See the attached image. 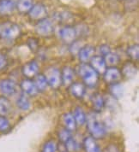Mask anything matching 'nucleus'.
Returning a JSON list of instances; mask_svg holds the SVG:
<instances>
[{"label": "nucleus", "instance_id": "14", "mask_svg": "<svg viewBox=\"0 0 139 152\" xmlns=\"http://www.w3.org/2000/svg\"><path fill=\"white\" fill-rule=\"evenodd\" d=\"M60 72H61L62 85L69 87L73 83V80H74V76H75L74 69L69 66H64L63 68L62 71Z\"/></svg>", "mask_w": 139, "mask_h": 152}, {"label": "nucleus", "instance_id": "28", "mask_svg": "<svg viewBox=\"0 0 139 152\" xmlns=\"http://www.w3.org/2000/svg\"><path fill=\"white\" fill-rule=\"evenodd\" d=\"M127 56L133 60V61H138L139 57V47L138 44H133L132 45L128 46L126 50Z\"/></svg>", "mask_w": 139, "mask_h": 152}, {"label": "nucleus", "instance_id": "4", "mask_svg": "<svg viewBox=\"0 0 139 152\" xmlns=\"http://www.w3.org/2000/svg\"><path fill=\"white\" fill-rule=\"evenodd\" d=\"M45 78L47 80V82L50 87L53 89H58L62 85L61 80V72L60 70L54 67H51L47 69L45 72Z\"/></svg>", "mask_w": 139, "mask_h": 152}, {"label": "nucleus", "instance_id": "9", "mask_svg": "<svg viewBox=\"0 0 139 152\" xmlns=\"http://www.w3.org/2000/svg\"><path fill=\"white\" fill-rule=\"evenodd\" d=\"M0 92L4 97H11L16 92V85L10 79L0 80Z\"/></svg>", "mask_w": 139, "mask_h": 152}, {"label": "nucleus", "instance_id": "11", "mask_svg": "<svg viewBox=\"0 0 139 152\" xmlns=\"http://www.w3.org/2000/svg\"><path fill=\"white\" fill-rule=\"evenodd\" d=\"M95 48L93 45H85L80 48L79 51L77 52V56L82 63H87L95 56Z\"/></svg>", "mask_w": 139, "mask_h": 152}, {"label": "nucleus", "instance_id": "10", "mask_svg": "<svg viewBox=\"0 0 139 152\" xmlns=\"http://www.w3.org/2000/svg\"><path fill=\"white\" fill-rule=\"evenodd\" d=\"M40 66L38 62L33 60L25 63L21 68V73L26 79H32L39 74Z\"/></svg>", "mask_w": 139, "mask_h": 152}, {"label": "nucleus", "instance_id": "7", "mask_svg": "<svg viewBox=\"0 0 139 152\" xmlns=\"http://www.w3.org/2000/svg\"><path fill=\"white\" fill-rule=\"evenodd\" d=\"M30 19L34 20V21H41L42 19L47 18V9L46 7V5H44L43 4H35L33 5V7L31 8V10H29L28 13Z\"/></svg>", "mask_w": 139, "mask_h": 152}, {"label": "nucleus", "instance_id": "8", "mask_svg": "<svg viewBox=\"0 0 139 152\" xmlns=\"http://www.w3.org/2000/svg\"><path fill=\"white\" fill-rule=\"evenodd\" d=\"M122 78L121 71L117 67H109L106 68L103 74V79L107 84H113L119 82Z\"/></svg>", "mask_w": 139, "mask_h": 152}, {"label": "nucleus", "instance_id": "6", "mask_svg": "<svg viewBox=\"0 0 139 152\" xmlns=\"http://www.w3.org/2000/svg\"><path fill=\"white\" fill-rule=\"evenodd\" d=\"M58 35H59L60 39L65 44H72L77 39V33L76 28L74 27L66 25L59 29Z\"/></svg>", "mask_w": 139, "mask_h": 152}, {"label": "nucleus", "instance_id": "3", "mask_svg": "<svg viewBox=\"0 0 139 152\" xmlns=\"http://www.w3.org/2000/svg\"><path fill=\"white\" fill-rule=\"evenodd\" d=\"M21 33V28L12 21H5L0 25V37L5 40H15Z\"/></svg>", "mask_w": 139, "mask_h": 152}, {"label": "nucleus", "instance_id": "12", "mask_svg": "<svg viewBox=\"0 0 139 152\" xmlns=\"http://www.w3.org/2000/svg\"><path fill=\"white\" fill-rule=\"evenodd\" d=\"M20 87H21L22 92L25 93L28 96L34 97V96H36L39 93L34 80H32L31 79L22 80L21 83H20Z\"/></svg>", "mask_w": 139, "mask_h": 152}, {"label": "nucleus", "instance_id": "25", "mask_svg": "<svg viewBox=\"0 0 139 152\" xmlns=\"http://www.w3.org/2000/svg\"><path fill=\"white\" fill-rule=\"evenodd\" d=\"M109 91L112 96L115 98H120L124 95V87L119 82L110 84L109 86Z\"/></svg>", "mask_w": 139, "mask_h": 152}, {"label": "nucleus", "instance_id": "21", "mask_svg": "<svg viewBox=\"0 0 139 152\" xmlns=\"http://www.w3.org/2000/svg\"><path fill=\"white\" fill-rule=\"evenodd\" d=\"M91 103H92L93 109L96 112H101L102 110L106 104L104 98L100 93L93 94V96L91 97Z\"/></svg>", "mask_w": 139, "mask_h": 152}, {"label": "nucleus", "instance_id": "19", "mask_svg": "<svg viewBox=\"0 0 139 152\" xmlns=\"http://www.w3.org/2000/svg\"><path fill=\"white\" fill-rule=\"evenodd\" d=\"M63 122L64 127L71 132L77 129V125L76 123L75 118L73 116V114L71 113H65L63 115Z\"/></svg>", "mask_w": 139, "mask_h": 152}, {"label": "nucleus", "instance_id": "13", "mask_svg": "<svg viewBox=\"0 0 139 152\" xmlns=\"http://www.w3.org/2000/svg\"><path fill=\"white\" fill-rule=\"evenodd\" d=\"M89 62H90L89 65L96 71V73H97L98 75L99 74H104V72L106 71L107 66H106L104 58L102 56H94L91 58Z\"/></svg>", "mask_w": 139, "mask_h": 152}, {"label": "nucleus", "instance_id": "27", "mask_svg": "<svg viewBox=\"0 0 139 152\" xmlns=\"http://www.w3.org/2000/svg\"><path fill=\"white\" fill-rule=\"evenodd\" d=\"M103 58H104L106 66H109V67H116V65H118L119 62V56L116 53H113L112 51L108 54H106Z\"/></svg>", "mask_w": 139, "mask_h": 152}, {"label": "nucleus", "instance_id": "30", "mask_svg": "<svg viewBox=\"0 0 139 152\" xmlns=\"http://www.w3.org/2000/svg\"><path fill=\"white\" fill-rule=\"evenodd\" d=\"M58 138L60 140L61 143L65 144L69 139L72 138V135H71V132H70L69 130H67L65 127L61 128L58 132Z\"/></svg>", "mask_w": 139, "mask_h": 152}, {"label": "nucleus", "instance_id": "1", "mask_svg": "<svg viewBox=\"0 0 139 152\" xmlns=\"http://www.w3.org/2000/svg\"><path fill=\"white\" fill-rule=\"evenodd\" d=\"M87 128L90 133L91 137L95 139H101L106 135V127L100 120H98L93 114L87 115Z\"/></svg>", "mask_w": 139, "mask_h": 152}, {"label": "nucleus", "instance_id": "18", "mask_svg": "<svg viewBox=\"0 0 139 152\" xmlns=\"http://www.w3.org/2000/svg\"><path fill=\"white\" fill-rule=\"evenodd\" d=\"M84 147L86 152H101L95 139L92 137H86L84 140Z\"/></svg>", "mask_w": 139, "mask_h": 152}, {"label": "nucleus", "instance_id": "35", "mask_svg": "<svg viewBox=\"0 0 139 152\" xmlns=\"http://www.w3.org/2000/svg\"><path fill=\"white\" fill-rule=\"evenodd\" d=\"M8 65V59L6 56L3 53H0V71L4 69Z\"/></svg>", "mask_w": 139, "mask_h": 152}, {"label": "nucleus", "instance_id": "29", "mask_svg": "<svg viewBox=\"0 0 139 152\" xmlns=\"http://www.w3.org/2000/svg\"><path fill=\"white\" fill-rule=\"evenodd\" d=\"M57 150H58V144L53 139H50L44 144L41 152H56Z\"/></svg>", "mask_w": 139, "mask_h": 152}, {"label": "nucleus", "instance_id": "16", "mask_svg": "<svg viewBox=\"0 0 139 152\" xmlns=\"http://www.w3.org/2000/svg\"><path fill=\"white\" fill-rule=\"evenodd\" d=\"M16 3L13 0H0V15H9L14 12Z\"/></svg>", "mask_w": 139, "mask_h": 152}, {"label": "nucleus", "instance_id": "33", "mask_svg": "<svg viewBox=\"0 0 139 152\" xmlns=\"http://www.w3.org/2000/svg\"><path fill=\"white\" fill-rule=\"evenodd\" d=\"M97 52L98 56H101L104 57L106 54H108L109 52H111V48L107 45H100L98 47Z\"/></svg>", "mask_w": 139, "mask_h": 152}, {"label": "nucleus", "instance_id": "17", "mask_svg": "<svg viewBox=\"0 0 139 152\" xmlns=\"http://www.w3.org/2000/svg\"><path fill=\"white\" fill-rule=\"evenodd\" d=\"M138 73V68L135 63L132 62H126L123 65L121 69L122 75L125 76L126 78H133Z\"/></svg>", "mask_w": 139, "mask_h": 152}, {"label": "nucleus", "instance_id": "34", "mask_svg": "<svg viewBox=\"0 0 139 152\" xmlns=\"http://www.w3.org/2000/svg\"><path fill=\"white\" fill-rule=\"evenodd\" d=\"M28 45L32 51H35L39 49V40L35 38H29L28 39Z\"/></svg>", "mask_w": 139, "mask_h": 152}, {"label": "nucleus", "instance_id": "31", "mask_svg": "<svg viewBox=\"0 0 139 152\" xmlns=\"http://www.w3.org/2000/svg\"><path fill=\"white\" fill-rule=\"evenodd\" d=\"M10 129V123L6 116L0 115V132H7Z\"/></svg>", "mask_w": 139, "mask_h": 152}, {"label": "nucleus", "instance_id": "24", "mask_svg": "<svg viewBox=\"0 0 139 152\" xmlns=\"http://www.w3.org/2000/svg\"><path fill=\"white\" fill-rule=\"evenodd\" d=\"M11 110V104L6 97H0V115L6 116Z\"/></svg>", "mask_w": 139, "mask_h": 152}, {"label": "nucleus", "instance_id": "2", "mask_svg": "<svg viewBox=\"0 0 139 152\" xmlns=\"http://www.w3.org/2000/svg\"><path fill=\"white\" fill-rule=\"evenodd\" d=\"M78 75L83 79L85 86L89 87L95 86L99 80V75L89 64L82 63L78 67Z\"/></svg>", "mask_w": 139, "mask_h": 152}, {"label": "nucleus", "instance_id": "26", "mask_svg": "<svg viewBox=\"0 0 139 152\" xmlns=\"http://www.w3.org/2000/svg\"><path fill=\"white\" fill-rule=\"evenodd\" d=\"M73 116L75 118L76 123L77 125L83 126L86 123V120H87V115L85 114V112L81 107H77L74 110Z\"/></svg>", "mask_w": 139, "mask_h": 152}, {"label": "nucleus", "instance_id": "15", "mask_svg": "<svg viewBox=\"0 0 139 152\" xmlns=\"http://www.w3.org/2000/svg\"><path fill=\"white\" fill-rule=\"evenodd\" d=\"M69 91L71 96L80 99L84 97L85 92H86V87H85L84 84L80 83V82H75L70 86Z\"/></svg>", "mask_w": 139, "mask_h": 152}, {"label": "nucleus", "instance_id": "32", "mask_svg": "<svg viewBox=\"0 0 139 152\" xmlns=\"http://www.w3.org/2000/svg\"><path fill=\"white\" fill-rule=\"evenodd\" d=\"M64 145H65L69 152H77L79 150V147H80L79 144L73 138L69 139Z\"/></svg>", "mask_w": 139, "mask_h": 152}, {"label": "nucleus", "instance_id": "36", "mask_svg": "<svg viewBox=\"0 0 139 152\" xmlns=\"http://www.w3.org/2000/svg\"><path fill=\"white\" fill-rule=\"evenodd\" d=\"M58 149L59 150L60 152H69L68 150H67V148H66V146H65V145L64 143H61V142H60L59 146H58Z\"/></svg>", "mask_w": 139, "mask_h": 152}, {"label": "nucleus", "instance_id": "5", "mask_svg": "<svg viewBox=\"0 0 139 152\" xmlns=\"http://www.w3.org/2000/svg\"><path fill=\"white\" fill-rule=\"evenodd\" d=\"M35 33L39 36L41 37H50L53 34L54 27L52 22L48 18L42 19L41 21H37L35 25Z\"/></svg>", "mask_w": 139, "mask_h": 152}, {"label": "nucleus", "instance_id": "23", "mask_svg": "<svg viewBox=\"0 0 139 152\" xmlns=\"http://www.w3.org/2000/svg\"><path fill=\"white\" fill-rule=\"evenodd\" d=\"M34 78H35L34 82H35V86H36V88H37V90H38L39 92H42V91H45L47 90L48 85H47V80H46L44 75L38 74Z\"/></svg>", "mask_w": 139, "mask_h": 152}, {"label": "nucleus", "instance_id": "20", "mask_svg": "<svg viewBox=\"0 0 139 152\" xmlns=\"http://www.w3.org/2000/svg\"><path fill=\"white\" fill-rule=\"evenodd\" d=\"M16 104L18 109H20L22 111H27L31 108V102L28 98V95H26L23 92L21 93L19 97L16 98Z\"/></svg>", "mask_w": 139, "mask_h": 152}, {"label": "nucleus", "instance_id": "22", "mask_svg": "<svg viewBox=\"0 0 139 152\" xmlns=\"http://www.w3.org/2000/svg\"><path fill=\"white\" fill-rule=\"evenodd\" d=\"M33 0H17L16 3V8L21 14L28 13L31 8L33 7Z\"/></svg>", "mask_w": 139, "mask_h": 152}]
</instances>
